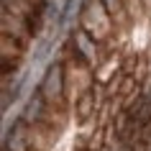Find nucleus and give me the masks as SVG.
Here are the masks:
<instances>
[{"label":"nucleus","instance_id":"nucleus-1","mask_svg":"<svg viewBox=\"0 0 151 151\" xmlns=\"http://www.w3.org/2000/svg\"><path fill=\"white\" fill-rule=\"evenodd\" d=\"M92 105H95V95L92 92H85L80 100V105H77V113H80V120H87L90 113H92Z\"/></svg>","mask_w":151,"mask_h":151},{"label":"nucleus","instance_id":"nucleus-2","mask_svg":"<svg viewBox=\"0 0 151 151\" xmlns=\"http://www.w3.org/2000/svg\"><path fill=\"white\" fill-rule=\"evenodd\" d=\"M141 143L151 151V118H146L143 126H141Z\"/></svg>","mask_w":151,"mask_h":151}]
</instances>
